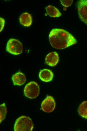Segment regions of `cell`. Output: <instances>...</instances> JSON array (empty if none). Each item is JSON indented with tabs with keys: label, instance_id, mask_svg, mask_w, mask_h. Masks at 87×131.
<instances>
[{
	"label": "cell",
	"instance_id": "6da1fadb",
	"mask_svg": "<svg viewBox=\"0 0 87 131\" xmlns=\"http://www.w3.org/2000/svg\"><path fill=\"white\" fill-rule=\"evenodd\" d=\"M49 40L52 46L58 49H64L75 44L77 42L76 39L69 32L59 28L54 29L51 31Z\"/></svg>",
	"mask_w": 87,
	"mask_h": 131
},
{
	"label": "cell",
	"instance_id": "7a4b0ae2",
	"mask_svg": "<svg viewBox=\"0 0 87 131\" xmlns=\"http://www.w3.org/2000/svg\"><path fill=\"white\" fill-rule=\"evenodd\" d=\"M34 128L32 119L28 116H22L16 120L14 126L15 131H32Z\"/></svg>",
	"mask_w": 87,
	"mask_h": 131
},
{
	"label": "cell",
	"instance_id": "3957f363",
	"mask_svg": "<svg viewBox=\"0 0 87 131\" xmlns=\"http://www.w3.org/2000/svg\"><path fill=\"white\" fill-rule=\"evenodd\" d=\"M40 92L39 86L35 81H31L28 83L25 86L24 93L25 96L30 99L36 98L39 95Z\"/></svg>",
	"mask_w": 87,
	"mask_h": 131
},
{
	"label": "cell",
	"instance_id": "277c9868",
	"mask_svg": "<svg viewBox=\"0 0 87 131\" xmlns=\"http://www.w3.org/2000/svg\"><path fill=\"white\" fill-rule=\"evenodd\" d=\"M22 43L18 40L14 38L9 39L7 43L6 49L9 53L14 55L21 54L23 51Z\"/></svg>",
	"mask_w": 87,
	"mask_h": 131
},
{
	"label": "cell",
	"instance_id": "5b68a950",
	"mask_svg": "<svg viewBox=\"0 0 87 131\" xmlns=\"http://www.w3.org/2000/svg\"><path fill=\"white\" fill-rule=\"evenodd\" d=\"M56 104L54 97L47 95L42 102L41 108L42 110L46 113L52 112L55 109Z\"/></svg>",
	"mask_w": 87,
	"mask_h": 131
},
{
	"label": "cell",
	"instance_id": "8992f818",
	"mask_svg": "<svg viewBox=\"0 0 87 131\" xmlns=\"http://www.w3.org/2000/svg\"><path fill=\"white\" fill-rule=\"evenodd\" d=\"M77 6L80 19L87 25V0L78 1Z\"/></svg>",
	"mask_w": 87,
	"mask_h": 131
},
{
	"label": "cell",
	"instance_id": "52a82bcc",
	"mask_svg": "<svg viewBox=\"0 0 87 131\" xmlns=\"http://www.w3.org/2000/svg\"><path fill=\"white\" fill-rule=\"evenodd\" d=\"M59 60V55L56 52H52L48 54L45 58V62L47 64L51 67L56 66Z\"/></svg>",
	"mask_w": 87,
	"mask_h": 131
},
{
	"label": "cell",
	"instance_id": "ba28073f",
	"mask_svg": "<svg viewBox=\"0 0 87 131\" xmlns=\"http://www.w3.org/2000/svg\"><path fill=\"white\" fill-rule=\"evenodd\" d=\"M39 76L42 81L46 82H49L52 80L54 74L51 70L48 69H44L40 72Z\"/></svg>",
	"mask_w": 87,
	"mask_h": 131
},
{
	"label": "cell",
	"instance_id": "9c48e42d",
	"mask_svg": "<svg viewBox=\"0 0 87 131\" xmlns=\"http://www.w3.org/2000/svg\"><path fill=\"white\" fill-rule=\"evenodd\" d=\"M12 79L14 85L21 86L24 84L26 81L25 74L23 73L18 72L14 74L12 76Z\"/></svg>",
	"mask_w": 87,
	"mask_h": 131
},
{
	"label": "cell",
	"instance_id": "30bf717a",
	"mask_svg": "<svg viewBox=\"0 0 87 131\" xmlns=\"http://www.w3.org/2000/svg\"><path fill=\"white\" fill-rule=\"evenodd\" d=\"M20 23L22 25L26 27L30 26L32 23V18L30 14L26 12L22 13L19 18Z\"/></svg>",
	"mask_w": 87,
	"mask_h": 131
},
{
	"label": "cell",
	"instance_id": "8fae6325",
	"mask_svg": "<svg viewBox=\"0 0 87 131\" xmlns=\"http://www.w3.org/2000/svg\"><path fill=\"white\" fill-rule=\"evenodd\" d=\"M46 9L47 14L52 17H58L62 15L60 11L53 6L48 5L46 7Z\"/></svg>",
	"mask_w": 87,
	"mask_h": 131
},
{
	"label": "cell",
	"instance_id": "7c38bea8",
	"mask_svg": "<svg viewBox=\"0 0 87 131\" xmlns=\"http://www.w3.org/2000/svg\"><path fill=\"white\" fill-rule=\"evenodd\" d=\"M78 111L81 117L87 120V101L83 102L80 105Z\"/></svg>",
	"mask_w": 87,
	"mask_h": 131
},
{
	"label": "cell",
	"instance_id": "4fadbf2b",
	"mask_svg": "<svg viewBox=\"0 0 87 131\" xmlns=\"http://www.w3.org/2000/svg\"><path fill=\"white\" fill-rule=\"evenodd\" d=\"M7 113V109L5 103L0 106V122L1 123L5 118Z\"/></svg>",
	"mask_w": 87,
	"mask_h": 131
},
{
	"label": "cell",
	"instance_id": "5bb4252c",
	"mask_svg": "<svg viewBox=\"0 0 87 131\" xmlns=\"http://www.w3.org/2000/svg\"><path fill=\"white\" fill-rule=\"evenodd\" d=\"M73 0H61L60 2L62 5L65 7H68L72 4Z\"/></svg>",
	"mask_w": 87,
	"mask_h": 131
},
{
	"label": "cell",
	"instance_id": "9a60e30c",
	"mask_svg": "<svg viewBox=\"0 0 87 131\" xmlns=\"http://www.w3.org/2000/svg\"><path fill=\"white\" fill-rule=\"evenodd\" d=\"M0 32L4 28L5 23L4 19L1 17L0 18Z\"/></svg>",
	"mask_w": 87,
	"mask_h": 131
}]
</instances>
